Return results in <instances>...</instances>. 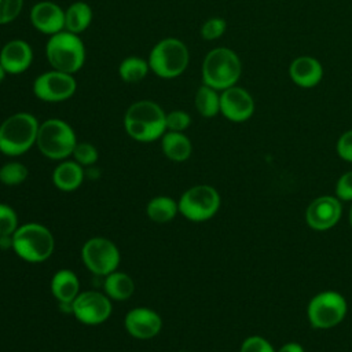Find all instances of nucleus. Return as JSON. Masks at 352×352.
<instances>
[{"mask_svg": "<svg viewBox=\"0 0 352 352\" xmlns=\"http://www.w3.org/2000/svg\"><path fill=\"white\" fill-rule=\"evenodd\" d=\"M117 245L104 236H92L81 248V260L87 270L98 276H106L120 265Z\"/></svg>", "mask_w": 352, "mask_h": 352, "instance_id": "9", "label": "nucleus"}, {"mask_svg": "<svg viewBox=\"0 0 352 352\" xmlns=\"http://www.w3.org/2000/svg\"><path fill=\"white\" fill-rule=\"evenodd\" d=\"M92 18L94 12L88 3L82 0L74 1L65 10V30L81 34L89 28Z\"/></svg>", "mask_w": 352, "mask_h": 352, "instance_id": "22", "label": "nucleus"}, {"mask_svg": "<svg viewBox=\"0 0 352 352\" xmlns=\"http://www.w3.org/2000/svg\"><path fill=\"white\" fill-rule=\"evenodd\" d=\"M323 66L319 59L311 55H300L289 65V77L300 88L316 87L323 78Z\"/></svg>", "mask_w": 352, "mask_h": 352, "instance_id": "18", "label": "nucleus"}, {"mask_svg": "<svg viewBox=\"0 0 352 352\" xmlns=\"http://www.w3.org/2000/svg\"><path fill=\"white\" fill-rule=\"evenodd\" d=\"M110 298L98 290L80 292L72 302V314L74 318L87 326H96L109 319L111 314Z\"/></svg>", "mask_w": 352, "mask_h": 352, "instance_id": "12", "label": "nucleus"}, {"mask_svg": "<svg viewBox=\"0 0 352 352\" xmlns=\"http://www.w3.org/2000/svg\"><path fill=\"white\" fill-rule=\"evenodd\" d=\"M103 290L110 300L124 301L133 294L135 282L128 274L116 270L104 276Z\"/></svg>", "mask_w": 352, "mask_h": 352, "instance_id": "23", "label": "nucleus"}, {"mask_svg": "<svg viewBox=\"0 0 352 352\" xmlns=\"http://www.w3.org/2000/svg\"><path fill=\"white\" fill-rule=\"evenodd\" d=\"M336 195L341 201H352V170L344 173L336 184Z\"/></svg>", "mask_w": 352, "mask_h": 352, "instance_id": "35", "label": "nucleus"}, {"mask_svg": "<svg viewBox=\"0 0 352 352\" xmlns=\"http://www.w3.org/2000/svg\"><path fill=\"white\" fill-rule=\"evenodd\" d=\"M51 293L59 304H72L80 293L77 275L67 268L56 271L51 279Z\"/></svg>", "mask_w": 352, "mask_h": 352, "instance_id": "20", "label": "nucleus"}, {"mask_svg": "<svg viewBox=\"0 0 352 352\" xmlns=\"http://www.w3.org/2000/svg\"><path fill=\"white\" fill-rule=\"evenodd\" d=\"M194 106L199 116L212 118L220 113V92L202 84L194 96Z\"/></svg>", "mask_w": 352, "mask_h": 352, "instance_id": "25", "label": "nucleus"}, {"mask_svg": "<svg viewBox=\"0 0 352 352\" xmlns=\"http://www.w3.org/2000/svg\"><path fill=\"white\" fill-rule=\"evenodd\" d=\"M6 76H7V72L4 70V67H3V66H1V63H0V84L4 81Z\"/></svg>", "mask_w": 352, "mask_h": 352, "instance_id": "38", "label": "nucleus"}, {"mask_svg": "<svg viewBox=\"0 0 352 352\" xmlns=\"http://www.w3.org/2000/svg\"><path fill=\"white\" fill-rule=\"evenodd\" d=\"M202 84L221 92L236 85L242 76V62L238 54L227 47H216L210 50L201 67Z\"/></svg>", "mask_w": 352, "mask_h": 352, "instance_id": "2", "label": "nucleus"}, {"mask_svg": "<svg viewBox=\"0 0 352 352\" xmlns=\"http://www.w3.org/2000/svg\"><path fill=\"white\" fill-rule=\"evenodd\" d=\"M150 72V66L147 59H143L140 56H126L121 60L118 66V76L124 82L135 84L146 78V76Z\"/></svg>", "mask_w": 352, "mask_h": 352, "instance_id": "26", "label": "nucleus"}, {"mask_svg": "<svg viewBox=\"0 0 352 352\" xmlns=\"http://www.w3.org/2000/svg\"><path fill=\"white\" fill-rule=\"evenodd\" d=\"M166 113L154 100L133 102L124 114V129L129 138L140 143H150L166 132Z\"/></svg>", "mask_w": 352, "mask_h": 352, "instance_id": "1", "label": "nucleus"}, {"mask_svg": "<svg viewBox=\"0 0 352 352\" xmlns=\"http://www.w3.org/2000/svg\"><path fill=\"white\" fill-rule=\"evenodd\" d=\"M239 352H275L272 345L260 336H250L243 340Z\"/></svg>", "mask_w": 352, "mask_h": 352, "instance_id": "33", "label": "nucleus"}, {"mask_svg": "<svg viewBox=\"0 0 352 352\" xmlns=\"http://www.w3.org/2000/svg\"><path fill=\"white\" fill-rule=\"evenodd\" d=\"M124 326L133 338L150 340L161 331L162 319L151 308L136 307L128 311L125 315Z\"/></svg>", "mask_w": 352, "mask_h": 352, "instance_id": "15", "label": "nucleus"}, {"mask_svg": "<svg viewBox=\"0 0 352 352\" xmlns=\"http://www.w3.org/2000/svg\"><path fill=\"white\" fill-rule=\"evenodd\" d=\"M85 45L80 34L62 30L50 36L45 43V58L55 70L74 74L85 63Z\"/></svg>", "mask_w": 352, "mask_h": 352, "instance_id": "4", "label": "nucleus"}, {"mask_svg": "<svg viewBox=\"0 0 352 352\" xmlns=\"http://www.w3.org/2000/svg\"><path fill=\"white\" fill-rule=\"evenodd\" d=\"M77 89V81L73 74L55 69L38 74L32 84L33 95L47 103H59L70 99Z\"/></svg>", "mask_w": 352, "mask_h": 352, "instance_id": "11", "label": "nucleus"}, {"mask_svg": "<svg viewBox=\"0 0 352 352\" xmlns=\"http://www.w3.org/2000/svg\"><path fill=\"white\" fill-rule=\"evenodd\" d=\"M278 352H304V348L297 342H287L282 345Z\"/></svg>", "mask_w": 352, "mask_h": 352, "instance_id": "36", "label": "nucleus"}, {"mask_svg": "<svg viewBox=\"0 0 352 352\" xmlns=\"http://www.w3.org/2000/svg\"><path fill=\"white\" fill-rule=\"evenodd\" d=\"M341 212L342 208L337 197L322 195L308 205L305 220L312 230L326 231L337 224L341 217Z\"/></svg>", "mask_w": 352, "mask_h": 352, "instance_id": "14", "label": "nucleus"}, {"mask_svg": "<svg viewBox=\"0 0 352 352\" xmlns=\"http://www.w3.org/2000/svg\"><path fill=\"white\" fill-rule=\"evenodd\" d=\"M179 213V205L177 202L166 195H158L148 201L146 206V214L150 220L154 223H168L175 219V216Z\"/></svg>", "mask_w": 352, "mask_h": 352, "instance_id": "24", "label": "nucleus"}, {"mask_svg": "<svg viewBox=\"0 0 352 352\" xmlns=\"http://www.w3.org/2000/svg\"><path fill=\"white\" fill-rule=\"evenodd\" d=\"M77 144V136L70 124L60 118H48L38 125L36 146L38 151L56 161L67 160Z\"/></svg>", "mask_w": 352, "mask_h": 352, "instance_id": "6", "label": "nucleus"}, {"mask_svg": "<svg viewBox=\"0 0 352 352\" xmlns=\"http://www.w3.org/2000/svg\"><path fill=\"white\" fill-rule=\"evenodd\" d=\"M30 22L36 30L52 36L65 30V10L50 0H43L32 6Z\"/></svg>", "mask_w": 352, "mask_h": 352, "instance_id": "16", "label": "nucleus"}, {"mask_svg": "<svg viewBox=\"0 0 352 352\" xmlns=\"http://www.w3.org/2000/svg\"><path fill=\"white\" fill-rule=\"evenodd\" d=\"M308 319L316 329H331L342 322L346 315L345 298L334 292L326 290L316 294L308 304Z\"/></svg>", "mask_w": 352, "mask_h": 352, "instance_id": "10", "label": "nucleus"}, {"mask_svg": "<svg viewBox=\"0 0 352 352\" xmlns=\"http://www.w3.org/2000/svg\"><path fill=\"white\" fill-rule=\"evenodd\" d=\"M161 148L165 157L173 162H183L192 153L191 140L183 132L166 131L161 136Z\"/></svg>", "mask_w": 352, "mask_h": 352, "instance_id": "21", "label": "nucleus"}, {"mask_svg": "<svg viewBox=\"0 0 352 352\" xmlns=\"http://www.w3.org/2000/svg\"><path fill=\"white\" fill-rule=\"evenodd\" d=\"M150 70L160 78L170 80L184 73L190 62L187 45L176 38L166 37L154 44L148 54Z\"/></svg>", "mask_w": 352, "mask_h": 352, "instance_id": "7", "label": "nucleus"}, {"mask_svg": "<svg viewBox=\"0 0 352 352\" xmlns=\"http://www.w3.org/2000/svg\"><path fill=\"white\" fill-rule=\"evenodd\" d=\"M349 223H351V227H352V206H351V210H349Z\"/></svg>", "mask_w": 352, "mask_h": 352, "instance_id": "39", "label": "nucleus"}, {"mask_svg": "<svg viewBox=\"0 0 352 352\" xmlns=\"http://www.w3.org/2000/svg\"><path fill=\"white\" fill-rule=\"evenodd\" d=\"M179 213L191 221H205L212 219L220 208L217 190L208 184L192 186L186 190L177 201Z\"/></svg>", "mask_w": 352, "mask_h": 352, "instance_id": "8", "label": "nucleus"}, {"mask_svg": "<svg viewBox=\"0 0 352 352\" xmlns=\"http://www.w3.org/2000/svg\"><path fill=\"white\" fill-rule=\"evenodd\" d=\"M55 249L52 232L40 223L21 224L12 234V250L28 263H43Z\"/></svg>", "mask_w": 352, "mask_h": 352, "instance_id": "5", "label": "nucleus"}, {"mask_svg": "<svg viewBox=\"0 0 352 352\" xmlns=\"http://www.w3.org/2000/svg\"><path fill=\"white\" fill-rule=\"evenodd\" d=\"M18 227L16 212L10 205L0 202V236L12 235Z\"/></svg>", "mask_w": 352, "mask_h": 352, "instance_id": "30", "label": "nucleus"}, {"mask_svg": "<svg viewBox=\"0 0 352 352\" xmlns=\"http://www.w3.org/2000/svg\"><path fill=\"white\" fill-rule=\"evenodd\" d=\"M165 122H166V131L184 132L191 124V117L184 110H172L166 113Z\"/></svg>", "mask_w": 352, "mask_h": 352, "instance_id": "31", "label": "nucleus"}, {"mask_svg": "<svg viewBox=\"0 0 352 352\" xmlns=\"http://www.w3.org/2000/svg\"><path fill=\"white\" fill-rule=\"evenodd\" d=\"M227 29V22L224 18L220 16H212L206 19L201 26V37L206 41H213L220 38Z\"/></svg>", "mask_w": 352, "mask_h": 352, "instance_id": "29", "label": "nucleus"}, {"mask_svg": "<svg viewBox=\"0 0 352 352\" xmlns=\"http://www.w3.org/2000/svg\"><path fill=\"white\" fill-rule=\"evenodd\" d=\"M23 0H0V25L11 23L21 14Z\"/></svg>", "mask_w": 352, "mask_h": 352, "instance_id": "32", "label": "nucleus"}, {"mask_svg": "<svg viewBox=\"0 0 352 352\" xmlns=\"http://www.w3.org/2000/svg\"><path fill=\"white\" fill-rule=\"evenodd\" d=\"M84 175L82 166L74 160H63L55 166L52 172V182L56 188L69 192L77 190L82 184Z\"/></svg>", "mask_w": 352, "mask_h": 352, "instance_id": "19", "label": "nucleus"}, {"mask_svg": "<svg viewBox=\"0 0 352 352\" xmlns=\"http://www.w3.org/2000/svg\"><path fill=\"white\" fill-rule=\"evenodd\" d=\"M28 175L26 165L19 161L6 162L0 168V182L6 186H19L28 179Z\"/></svg>", "mask_w": 352, "mask_h": 352, "instance_id": "27", "label": "nucleus"}, {"mask_svg": "<svg viewBox=\"0 0 352 352\" xmlns=\"http://www.w3.org/2000/svg\"><path fill=\"white\" fill-rule=\"evenodd\" d=\"M72 157L81 166H91L98 161L99 154H98L96 147L92 143H89V142H77Z\"/></svg>", "mask_w": 352, "mask_h": 352, "instance_id": "28", "label": "nucleus"}, {"mask_svg": "<svg viewBox=\"0 0 352 352\" xmlns=\"http://www.w3.org/2000/svg\"><path fill=\"white\" fill-rule=\"evenodd\" d=\"M256 104L250 92L232 85L220 92V113L231 122H245L254 113Z\"/></svg>", "mask_w": 352, "mask_h": 352, "instance_id": "13", "label": "nucleus"}, {"mask_svg": "<svg viewBox=\"0 0 352 352\" xmlns=\"http://www.w3.org/2000/svg\"><path fill=\"white\" fill-rule=\"evenodd\" d=\"M179 352H187V351H179Z\"/></svg>", "mask_w": 352, "mask_h": 352, "instance_id": "40", "label": "nucleus"}, {"mask_svg": "<svg viewBox=\"0 0 352 352\" xmlns=\"http://www.w3.org/2000/svg\"><path fill=\"white\" fill-rule=\"evenodd\" d=\"M37 118L28 111L11 114L0 124V153L8 157H18L36 144Z\"/></svg>", "mask_w": 352, "mask_h": 352, "instance_id": "3", "label": "nucleus"}, {"mask_svg": "<svg viewBox=\"0 0 352 352\" xmlns=\"http://www.w3.org/2000/svg\"><path fill=\"white\" fill-rule=\"evenodd\" d=\"M336 150L340 158L346 162H352V129L345 131L337 140Z\"/></svg>", "mask_w": 352, "mask_h": 352, "instance_id": "34", "label": "nucleus"}, {"mask_svg": "<svg viewBox=\"0 0 352 352\" xmlns=\"http://www.w3.org/2000/svg\"><path fill=\"white\" fill-rule=\"evenodd\" d=\"M12 249V235H1L0 236V250Z\"/></svg>", "mask_w": 352, "mask_h": 352, "instance_id": "37", "label": "nucleus"}, {"mask_svg": "<svg viewBox=\"0 0 352 352\" xmlns=\"http://www.w3.org/2000/svg\"><path fill=\"white\" fill-rule=\"evenodd\" d=\"M33 62V50L22 38L7 41L0 50V63L7 74H21L26 72Z\"/></svg>", "mask_w": 352, "mask_h": 352, "instance_id": "17", "label": "nucleus"}]
</instances>
